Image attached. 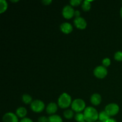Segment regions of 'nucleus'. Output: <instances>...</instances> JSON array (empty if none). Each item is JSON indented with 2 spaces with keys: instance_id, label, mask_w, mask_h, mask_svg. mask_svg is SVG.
<instances>
[{
  "instance_id": "20",
  "label": "nucleus",
  "mask_w": 122,
  "mask_h": 122,
  "mask_svg": "<svg viewBox=\"0 0 122 122\" xmlns=\"http://www.w3.org/2000/svg\"><path fill=\"white\" fill-rule=\"evenodd\" d=\"M75 119H76V121L78 122H82L85 121L84 114H82V113H78L77 114H76V116H75Z\"/></svg>"
},
{
  "instance_id": "28",
  "label": "nucleus",
  "mask_w": 122,
  "mask_h": 122,
  "mask_svg": "<svg viewBox=\"0 0 122 122\" xmlns=\"http://www.w3.org/2000/svg\"><path fill=\"white\" fill-rule=\"evenodd\" d=\"M107 122H117L116 120H114V119H111V118H110V119L107 120Z\"/></svg>"
},
{
  "instance_id": "1",
  "label": "nucleus",
  "mask_w": 122,
  "mask_h": 122,
  "mask_svg": "<svg viewBox=\"0 0 122 122\" xmlns=\"http://www.w3.org/2000/svg\"><path fill=\"white\" fill-rule=\"evenodd\" d=\"M85 121L87 122H95L98 119L99 114L97 111L92 107H88L84 111Z\"/></svg>"
},
{
  "instance_id": "23",
  "label": "nucleus",
  "mask_w": 122,
  "mask_h": 122,
  "mask_svg": "<svg viewBox=\"0 0 122 122\" xmlns=\"http://www.w3.org/2000/svg\"><path fill=\"white\" fill-rule=\"evenodd\" d=\"M111 63V61L109 58H105L102 60V64H103L104 66H106V67H108V66H110Z\"/></svg>"
},
{
  "instance_id": "11",
  "label": "nucleus",
  "mask_w": 122,
  "mask_h": 122,
  "mask_svg": "<svg viewBox=\"0 0 122 122\" xmlns=\"http://www.w3.org/2000/svg\"><path fill=\"white\" fill-rule=\"evenodd\" d=\"M91 101L94 106H98L101 102V97L100 95L98 94H94L91 98Z\"/></svg>"
},
{
  "instance_id": "15",
  "label": "nucleus",
  "mask_w": 122,
  "mask_h": 122,
  "mask_svg": "<svg viewBox=\"0 0 122 122\" xmlns=\"http://www.w3.org/2000/svg\"><path fill=\"white\" fill-rule=\"evenodd\" d=\"M49 122H63L62 119L58 115L51 116L48 118Z\"/></svg>"
},
{
  "instance_id": "4",
  "label": "nucleus",
  "mask_w": 122,
  "mask_h": 122,
  "mask_svg": "<svg viewBox=\"0 0 122 122\" xmlns=\"http://www.w3.org/2000/svg\"><path fill=\"white\" fill-rule=\"evenodd\" d=\"M31 109L36 113H39L43 111L45 107L44 103L41 100H35L31 103Z\"/></svg>"
},
{
  "instance_id": "26",
  "label": "nucleus",
  "mask_w": 122,
  "mask_h": 122,
  "mask_svg": "<svg viewBox=\"0 0 122 122\" xmlns=\"http://www.w3.org/2000/svg\"><path fill=\"white\" fill-rule=\"evenodd\" d=\"M52 1L51 0H45V1H43L42 2L45 5H49Z\"/></svg>"
},
{
  "instance_id": "29",
  "label": "nucleus",
  "mask_w": 122,
  "mask_h": 122,
  "mask_svg": "<svg viewBox=\"0 0 122 122\" xmlns=\"http://www.w3.org/2000/svg\"><path fill=\"white\" fill-rule=\"evenodd\" d=\"M120 14H121V16L122 17V8H121V10H120Z\"/></svg>"
},
{
  "instance_id": "25",
  "label": "nucleus",
  "mask_w": 122,
  "mask_h": 122,
  "mask_svg": "<svg viewBox=\"0 0 122 122\" xmlns=\"http://www.w3.org/2000/svg\"><path fill=\"white\" fill-rule=\"evenodd\" d=\"M20 122H33V121L29 118H23Z\"/></svg>"
},
{
  "instance_id": "10",
  "label": "nucleus",
  "mask_w": 122,
  "mask_h": 122,
  "mask_svg": "<svg viewBox=\"0 0 122 122\" xmlns=\"http://www.w3.org/2000/svg\"><path fill=\"white\" fill-rule=\"evenodd\" d=\"M60 29L61 30L66 34L70 33L73 30L72 26L69 23H64L62 24L60 26Z\"/></svg>"
},
{
  "instance_id": "2",
  "label": "nucleus",
  "mask_w": 122,
  "mask_h": 122,
  "mask_svg": "<svg viewBox=\"0 0 122 122\" xmlns=\"http://www.w3.org/2000/svg\"><path fill=\"white\" fill-rule=\"evenodd\" d=\"M71 102V98L69 94L63 93L58 98V103L60 107L62 108H66L70 106Z\"/></svg>"
},
{
  "instance_id": "17",
  "label": "nucleus",
  "mask_w": 122,
  "mask_h": 122,
  "mask_svg": "<svg viewBox=\"0 0 122 122\" xmlns=\"http://www.w3.org/2000/svg\"><path fill=\"white\" fill-rule=\"evenodd\" d=\"M91 1H85L82 4V8L84 11H88L91 8Z\"/></svg>"
},
{
  "instance_id": "30",
  "label": "nucleus",
  "mask_w": 122,
  "mask_h": 122,
  "mask_svg": "<svg viewBox=\"0 0 122 122\" xmlns=\"http://www.w3.org/2000/svg\"><path fill=\"white\" fill-rule=\"evenodd\" d=\"M86 122L85 121H83V122Z\"/></svg>"
},
{
  "instance_id": "12",
  "label": "nucleus",
  "mask_w": 122,
  "mask_h": 122,
  "mask_svg": "<svg viewBox=\"0 0 122 122\" xmlns=\"http://www.w3.org/2000/svg\"><path fill=\"white\" fill-rule=\"evenodd\" d=\"M57 111V106L56 103L51 102L46 107V112L48 114H54Z\"/></svg>"
},
{
  "instance_id": "8",
  "label": "nucleus",
  "mask_w": 122,
  "mask_h": 122,
  "mask_svg": "<svg viewBox=\"0 0 122 122\" xmlns=\"http://www.w3.org/2000/svg\"><path fill=\"white\" fill-rule=\"evenodd\" d=\"M74 23L76 27L79 29H84L86 27V22L82 17L76 18L74 20Z\"/></svg>"
},
{
  "instance_id": "16",
  "label": "nucleus",
  "mask_w": 122,
  "mask_h": 122,
  "mask_svg": "<svg viewBox=\"0 0 122 122\" xmlns=\"http://www.w3.org/2000/svg\"><path fill=\"white\" fill-rule=\"evenodd\" d=\"M7 8V3L5 0L0 1V13H2L6 11Z\"/></svg>"
},
{
  "instance_id": "27",
  "label": "nucleus",
  "mask_w": 122,
  "mask_h": 122,
  "mask_svg": "<svg viewBox=\"0 0 122 122\" xmlns=\"http://www.w3.org/2000/svg\"><path fill=\"white\" fill-rule=\"evenodd\" d=\"M75 15L76 16V18L80 17V12L79 11H76L75 12Z\"/></svg>"
},
{
  "instance_id": "6",
  "label": "nucleus",
  "mask_w": 122,
  "mask_h": 122,
  "mask_svg": "<svg viewBox=\"0 0 122 122\" xmlns=\"http://www.w3.org/2000/svg\"><path fill=\"white\" fill-rule=\"evenodd\" d=\"M94 75L98 78L102 79L107 76V70L105 67L98 66L94 70Z\"/></svg>"
},
{
  "instance_id": "3",
  "label": "nucleus",
  "mask_w": 122,
  "mask_h": 122,
  "mask_svg": "<svg viewBox=\"0 0 122 122\" xmlns=\"http://www.w3.org/2000/svg\"><path fill=\"white\" fill-rule=\"evenodd\" d=\"M85 108V103L81 99H76L73 101L71 104V108L76 112H82Z\"/></svg>"
},
{
  "instance_id": "18",
  "label": "nucleus",
  "mask_w": 122,
  "mask_h": 122,
  "mask_svg": "<svg viewBox=\"0 0 122 122\" xmlns=\"http://www.w3.org/2000/svg\"><path fill=\"white\" fill-rule=\"evenodd\" d=\"M22 100L25 104H29L32 102V97L29 95L27 94H25L22 97Z\"/></svg>"
},
{
  "instance_id": "5",
  "label": "nucleus",
  "mask_w": 122,
  "mask_h": 122,
  "mask_svg": "<svg viewBox=\"0 0 122 122\" xmlns=\"http://www.w3.org/2000/svg\"><path fill=\"white\" fill-rule=\"evenodd\" d=\"M105 111L110 116H113L117 114L119 112V107L116 104H110L106 106Z\"/></svg>"
},
{
  "instance_id": "19",
  "label": "nucleus",
  "mask_w": 122,
  "mask_h": 122,
  "mask_svg": "<svg viewBox=\"0 0 122 122\" xmlns=\"http://www.w3.org/2000/svg\"><path fill=\"white\" fill-rule=\"evenodd\" d=\"M64 116L67 119H70L73 116V112L71 110H67L64 112Z\"/></svg>"
},
{
  "instance_id": "9",
  "label": "nucleus",
  "mask_w": 122,
  "mask_h": 122,
  "mask_svg": "<svg viewBox=\"0 0 122 122\" xmlns=\"http://www.w3.org/2000/svg\"><path fill=\"white\" fill-rule=\"evenodd\" d=\"M3 122H18V118L16 115L12 113H6L3 117Z\"/></svg>"
},
{
  "instance_id": "24",
  "label": "nucleus",
  "mask_w": 122,
  "mask_h": 122,
  "mask_svg": "<svg viewBox=\"0 0 122 122\" xmlns=\"http://www.w3.org/2000/svg\"><path fill=\"white\" fill-rule=\"evenodd\" d=\"M38 122H49V119L45 116L41 117L38 119Z\"/></svg>"
},
{
  "instance_id": "21",
  "label": "nucleus",
  "mask_w": 122,
  "mask_h": 122,
  "mask_svg": "<svg viewBox=\"0 0 122 122\" xmlns=\"http://www.w3.org/2000/svg\"><path fill=\"white\" fill-rule=\"evenodd\" d=\"M114 58L117 61H122V51H118L114 55Z\"/></svg>"
},
{
  "instance_id": "22",
  "label": "nucleus",
  "mask_w": 122,
  "mask_h": 122,
  "mask_svg": "<svg viewBox=\"0 0 122 122\" xmlns=\"http://www.w3.org/2000/svg\"><path fill=\"white\" fill-rule=\"evenodd\" d=\"M81 2V0H71L70 1V3L72 6H78Z\"/></svg>"
},
{
  "instance_id": "14",
  "label": "nucleus",
  "mask_w": 122,
  "mask_h": 122,
  "mask_svg": "<svg viewBox=\"0 0 122 122\" xmlns=\"http://www.w3.org/2000/svg\"><path fill=\"white\" fill-rule=\"evenodd\" d=\"M26 114H27V111L26 108L24 107H20L16 111V114L19 117H24L26 115Z\"/></svg>"
},
{
  "instance_id": "13",
  "label": "nucleus",
  "mask_w": 122,
  "mask_h": 122,
  "mask_svg": "<svg viewBox=\"0 0 122 122\" xmlns=\"http://www.w3.org/2000/svg\"><path fill=\"white\" fill-rule=\"evenodd\" d=\"M110 116L107 114L106 111H103L99 114L98 119L100 120V122H107V120L110 119Z\"/></svg>"
},
{
  "instance_id": "7",
  "label": "nucleus",
  "mask_w": 122,
  "mask_h": 122,
  "mask_svg": "<svg viewBox=\"0 0 122 122\" xmlns=\"http://www.w3.org/2000/svg\"><path fill=\"white\" fill-rule=\"evenodd\" d=\"M75 11L73 8L70 5H67L64 7L63 10V15L66 19H69L75 15Z\"/></svg>"
},
{
  "instance_id": "31",
  "label": "nucleus",
  "mask_w": 122,
  "mask_h": 122,
  "mask_svg": "<svg viewBox=\"0 0 122 122\" xmlns=\"http://www.w3.org/2000/svg\"></svg>"
}]
</instances>
